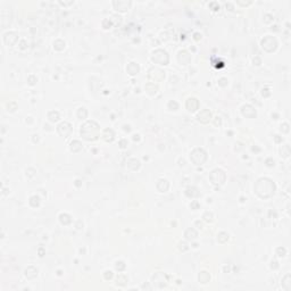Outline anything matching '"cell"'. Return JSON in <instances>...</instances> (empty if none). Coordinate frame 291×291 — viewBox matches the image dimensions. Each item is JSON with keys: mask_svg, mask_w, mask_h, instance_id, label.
I'll return each mask as SVG.
<instances>
[{"mask_svg": "<svg viewBox=\"0 0 291 291\" xmlns=\"http://www.w3.org/2000/svg\"><path fill=\"white\" fill-rule=\"evenodd\" d=\"M255 192L256 195L263 199H268L271 197L274 196L275 193V183L272 181L271 179L268 177H260L257 180V182L255 183Z\"/></svg>", "mask_w": 291, "mask_h": 291, "instance_id": "obj_1", "label": "cell"}, {"mask_svg": "<svg viewBox=\"0 0 291 291\" xmlns=\"http://www.w3.org/2000/svg\"><path fill=\"white\" fill-rule=\"evenodd\" d=\"M81 135L87 141H96L100 135L99 124L95 121H87L81 126Z\"/></svg>", "mask_w": 291, "mask_h": 291, "instance_id": "obj_2", "label": "cell"}, {"mask_svg": "<svg viewBox=\"0 0 291 291\" xmlns=\"http://www.w3.org/2000/svg\"><path fill=\"white\" fill-rule=\"evenodd\" d=\"M207 159V152L201 148H196L190 154V160L195 165H203Z\"/></svg>", "mask_w": 291, "mask_h": 291, "instance_id": "obj_3", "label": "cell"}, {"mask_svg": "<svg viewBox=\"0 0 291 291\" xmlns=\"http://www.w3.org/2000/svg\"><path fill=\"white\" fill-rule=\"evenodd\" d=\"M151 59H152L154 63L159 64V65H167L168 62H170V57L167 55V52L163 49L155 50L152 52V55H151Z\"/></svg>", "mask_w": 291, "mask_h": 291, "instance_id": "obj_4", "label": "cell"}, {"mask_svg": "<svg viewBox=\"0 0 291 291\" xmlns=\"http://www.w3.org/2000/svg\"><path fill=\"white\" fill-rule=\"evenodd\" d=\"M209 179H211L213 184H215V185H222L225 182V180H226V174H225V172L223 170L216 168V170L212 171V173L209 174Z\"/></svg>", "mask_w": 291, "mask_h": 291, "instance_id": "obj_5", "label": "cell"}, {"mask_svg": "<svg viewBox=\"0 0 291 291\" xmlns=\"http://www.w3.org/2000/svg\"><path fill=\"white\" fill-rule=\"evenodd\" d=\"M260 45H262V48H263L265 51H267V52H273V51H275L276 48H277V41H276V39L274 37H272V35H266L264 39L262 40Z\"/></svg>", "mask_w": 291, "mask_h": 291, "instance_id": "obj_6", "label": "cell"}, {"mask_svg": "<svg viewBox=\"0 0 291 291\" xmlns=\"http://www.w3.org/2000/svg\"><path fill=\"white\" fill-rule=\"evenodd\" d=\"M148 78L151 81H154V82H162L163 80L165 79V72L162 71L158 67H151L149 70Z\"/></svg>", "mask_w": 291, "mask_h": 291, "instance_id": "obj_7", "label": "cell"}, {"mask_svg": "<svg viewBox=\"0 0 291 291\" xmlns=\"http://www.w3.org/2000/svg\"><path fill=\"white\" fill-rule=\"evenodd\" d=\"M152 283L156 288L162 289V288L166 287V284H167V276L164 273H160V272L156 273L155 275L152 276Z\"/></svg>", "mask_w": 291, "mask_h": 291, "instance_id": "obj_8", "label": "cell"}, {"mask_svg": "<svg viewBox=\"0 0 291 291\" xmlns=\"http://www.w3.org/2000/svg\"><path fill=\"white\" fill-rule=\"evenodd\" d=\"M73 131L72 129V125L68 123V122H62L59 125L57 126V132L60 137H64V138H67L70 137Z\"/></svg>", "mask_w": 291, "mask_h": 291, "instance_id": "obj_9", "label": "cell"}, {"mask_svg": "<svg viewBox=\"0 0 291 291\" xmlns=\"http://www.w3.org/2000/svg\"><path fill=\"white\" fill-rule=\"evenodd\" d=\"M113 7L118 11H126L131 7V1L129 0H118V1H113Z\"/></svg>", "mask_w": 291, "mask_h": 291, "instance_id": "obj_10", "label": "cell"}, {"mask_svg": "<svg viewBox=\"0 0 291 291\" xmlns=\"http://www.w3.org/2000/svg\"><path fill=\"white\" fill-rule=\"evenodd\" d=\"M197 119L203 123V124H207L212 121V113L209 109H203L198 115H197Z\"/></svg>", "mask_w": 291, "mask_h": 291, "instance_id": "obj_11", "label": "cell"}, {"mask_svg": "<svg viewBox=\"0 0 291 291\" xmlns=\"http://www.w3.org/2000/svg\"><path fill=\"white\" fill-rule=\"evenodd\" d=\"M17 40H18V34L16 32H7L4 35V42L7 46H14Z\"/></svg>", "mask_w": 291, "mask_h": 291, "instance_id": "obj_12", "label": "cell"}, {"mask_svg": "<svg viewBox=\"0 0 291 291\" xmlns=\"http://www.w3.org/2000/svg\"><path fill=\"white\" fill-rule=\"evenodd\" d=\"M241 113H242L244 116L248 118L256 117V110H255V108L252 107L251 105H244V107L241 108Z\"/></svg>", "mask_w": 291, "mask_h": 291, "instance_id": "obj_13", "label": "cell"}, {"mask_svg": "<svg viewBox=\"0 0 291 291\" xmlns=\"http://www.w3.org/2000/svg\"><path fill=\"white\" fill-rule=\"evenodd\" d=\"M177 59H179V63L182 64V65H188L191 62V55L185 50H181L179 52Z\"/></svg>", "mask_w": 291, "mask_h": 291, "instance_id": "obj_14", "label": "cell"}, {"mask_svg": "<svg viewBox=\"0 0 291 291\" xmlns=\"http://www.w3.org/2000/svg\"><path fill=\"white\" fill-rule=\"evenodd\" d=\"M185 107L191 113L196 111L199 108V101H198V99H196V98H189L187 100V102H185Z\"/></svg>", "mask_w": 291, "mask_h": 291, "instance_id": "obj_15", "label": "cell"}, {"mask_svg": "<svg viewBox=\"0 0 291 291\" xmlns=\"http://www.w3.org/2000/svg\"><path fill=\"white\" fill-rule=\"evenodd\" d=\"M139 71H140L139 65H138L137 63H134V62L130 63L127 66H126V72H127L130 75H135V74H138V73H139Z\"/></svg>", "mask_w": 291, "mask_h": 291, "instance_id": "obj_16", "label": "cell"}, {"mask_svg": "<svg viewBox=\"0 0 291 291\" xmlns=\"http://www.w3.org/2000/svg\"><path fill=\"white\" fill-rule=\"evenodd\" d=\"M156 188L160 192H166L168 190V188H170V183L166 181V180H164V179H160V180H158L157 184H156Z\"/></svg>", "mask_w": 291, "mask_h": 291, "instance_id": "obj_17", "label": "cell"}, {"mask_svg": "<svg viewBox=\"0 0 291 291\" xmlns=\"http://www.w3.org/2000/svg\"><path fill=\"white\" fill-rule=\"evenodd\" d=\"M115 138V133L111 129H106L102 133V139L105 140L106 142H111Z\"/></svg>", "mask_w": 291, "mask_h": 291, "instance_id": "obj_18", "label": "cell"}, {"mask_svg": "<svg viewBox=\"0 0 291 291\" xmlns=\"http://www.w3.org/2000/svg\"><path fill=\"white\" fill-rule=\"evenodd\" d=\"M184 236H185V239L187 240H190V241H192V240H195L197 236H198V233H197V231L195 228H189L185 230V232H184Z\"/></svg>", "mask_w": 291, "mask_h": 291, "instance_id": "obj_19", "label": "cell"}, {"mask_svg": "<svg viewBox=\"0 0 291 291\" xmlns=\"http://www.w3.org/2000/svg\"><path fill=\"white\" fill-rule=\"evenodd\" d=\"M144 89H146L147 93L150 95V96L156 95V93H157V91H158V87L155 84V83H152V82L147 83V84H146V87H144Z\"/></svg>", "mask_w": 291, "mask_h": 291, "instance_id": "obj_20", "label": "cell"}, {"mask_svg": "<svg viewBox=\"0 0 291 291\" xmlns=\"http://www.w3.org/2000/svg\"><path fill=\"white\" fill-rule=\"evenodd\" d=\"M25 276L27 279H34L38 276V269L33 266H29V267L25 269Z\"/></svg>", "mask_w": 291, "mask_h": 291, "instance_id": "obj_21", "label": "cell"}, {"mask_svg": "<svg viewBox=\"0 0 291 291\" xmlns=\"http://www.w3.org/2000/svg\"><path fill=\"white\" fill-rule=\"evenodd\" d=\"M282 288L285 291H290L291 289V275L290 274H287L282 280Z\"/></svg>", "mask_w": 291, "mask_h": 291, "instance_id": "obj_22", "label": "cell"}, {"mask_svg": "<svg viewBox=\"0 0 291 291\" xmlns=\"http://www.w3.org/2000/svg\"><path fill=\"white\" fill-rule=\"evenodd\" d=\"M127 167L132 171H137L139 167H140V162L137 159V158H132L127 162Z\"/></svg>", "mask_w": 291, "mask_h": 291, "instance_id": "obj_23", "label": "cell"}, {"mask_svg": "<svg viewBox=\"0 0 291 291\" xmlns=\"http://www.w3.org/2000/svg\"><path fill=\"white\" fill-rule=\"evenodd\" d=\"M185 195L189 197V198H196L199 196V191L196 187H189L185 190Z\"/></svg>", "mask_w": 291, "mask_h": 291, "instance_id": "obj_24", "label": "cell"}, {"mask_svg": "<svg viewBox=\"0 0 291 291\" xmlns=\"http://www.w3.org/2000/svg\"><path fill=\"white\" fill-rule=\"evenodd\" d=\"M198 279H199V282H200V283H207V282H209V280H211V275H209V273H207L206 271H203V272L199 273Z\"/></svg>", "mask_w": 291, "mask_h": 291, "instance_id": "obj_25", "label": "cell"}, {"mask_svg": "<svg viewBox=\"0 0 291 291\" xmlns=\"http://www.w3.org/2000/svg\"><path fill=\"white\" fill-rule=\"evenodd\" d=\"M71 151L73 152H79L80 150L82 149V143L79 141V140H74V141L71 142Z\"/></svg>", "mask_w": 291, "mask_h": 291, "instance_id": "obj_26", "label": "cell"}, {"mask_svg": "<svg viewBox=\"0 0 291 291\" xmlns=\"http://www.w3.org/2000/svg\"><path fill=\"white\" fill-rule=\"evenodd\" d=\"M127 281H129L127 276L124 275V274H119V275L117 276V279H116V284H117V285H121V287H124V285L127 283Z\"/></svg>", "mask_w": 291, "mask_h": 291, "instance_id": "obj_27", "label": "cell"}, {"mask_svg": "<svg viewBox=\"0 0 291 291\" xmlns=\"http://www.w3.org/2000/svg\"><path fill=\"white\" fill-rule=\"evenodd\" d=\"M48 118L50 122H57L59 119V113L56 110H51L48 113Z\"/></svg>", "mask_w": 291, "mask_h": 291, "instance_id": "obj_28", "label": "cell"}, {"mask_svg": "<svg viewBox=\"0 0 291 291\" xmlns=\"http://www.w3.org/2000/svg\"><path fill=\"white\" fill-rule=\"evenodd\" d=\"M59 221L62 222V224L67 225V224H70L72 222V218H71V216L67 215V214H60V215H59Z\"/></svg>", "mask_w": 291, "mask_h": 291, "instance_id": "obj_29", "label": "cell"}, {"mask_svg": "<svg viewBox=\"0 0 291 291\" xmlns=\"http://www.w3.org/2000/svg\"><path fill=\"white\" fill-rule=\"evenodd\" d=\"M281 156H283L285 158L290 156V146L289 144L282 146V148H281Z\"/></svg>", "mask_w": 291, "mask_h": 291, "instance_id": "obj_30", "label": "cell"}, {"mask_svg": "<svg viewBox=\"0 0 291 291\" xmlns=\"http://www.w3.org/2000/svg\"><path fill=\"white\" fill-rule=\"evenodd\" d=\"M54 48H55L56 50H59L60 51V50H63L64 48H65V42L60 39L56 40L55 42H54Z\"/></svg>", "mask_w": 291, "mask_h": 291, "instance_id": "obj_31", "label": "cell"}, {"mask_svg": "<svg viewBox=\"0 0 291 291\" xmlns=\"http://www.w3.org/2000/svg\"><path fill=\"white\" fill-rule=\"evenodd\" d=\"M228 240V234L226 232H221L220 234L217 236V241L221 244H224Z\"/></svg>", "mask_w": 291, "mask_h": 291, "instance_id": "obj_32", "label": "cell"}, {"mask_svg": "<svg viewBox=\"0 0 291 291\" xmlns=\"http://www.w3.org/2000/svg\"><path fill=\"white\" fill-rule=\"evenodd\" d=\"M87 116H88L87 109H86L84 107L79 108V110H78V117L81 118V119H84V118H87Z\"/></svg>", "mask_w": 291, "mask_h": 291, "instance_id": "obj_33", "label": "cell"}, {"mask_svg": "<svg viewBox=\"0 0 291 291\" xmlns=\"http://www.w3.org/2000/svg\"><path fill=\"white\" fill-rule=\"evenodd\" d=\"M30 205L32 207H38L40 205V198L38 196H32L30 198Z\"/></svg>", "mask_w": 291, "mask_h": 291, "instance_id": "obj_34", "label": "cell"}, {"mask_svg": "<svg viewBox=\"0 0 291 291\" xmlns=\"http://www.w3.org/2000/svg\"><path fill=\"white\" fill-rule=\"evenodd\" d=\"M115 268L117 269L118 272H122V271H124V269H125V264H124V262H122V260L117 262V263L115 264Z\"/></svg>", "mask_w": 291, "mask_h": 291, "instance_id": "obj_35", "label": "cell"}, {"mask_svg": "<svg viewBox=\"0 0 291 291\" xmlns=\"http://www.w3.org/2000/svg\"><path fill=\"white\" fill-rule=\"evenodd\" d=\"M285 254H287V250H285V248H283V247H279V248L276 249V255L280 256V257L285 256Z\"/></svg>", "mask_w": 291, "mask_h": 291, "instance_id": "obj_36", "label": "cell"}, {"mask_svg": "<svg viewBox=\"0 0 291 291\" xmlns=\"http://www.w3.org/2000/svg\"><path fill=\"white\" fill-rule=\"evenodd\" d=\"M203 218H204L206 222L211 223V222H213V214H212V213H209V212L205 213L204 216H203Z\"/></svg>", "mask_w": 291, "mask_h": 291, "instance_id": "obj_37", "label": "cell"}, {"mask_svg": "<svg viewBox=\"0 0 291 291\" xmlns=\"http://www.w3.org/2000/svg\"><path fill=\"white\" fill-rule=\"evenodd\" d=\"M168 108L171 110H176L179 108V103L176 101H174V100H172V101L168 102Z\"/></svg>", "mask_w": 291, "mask_h": 291, "instance_id": "obj_38", "label": "cell"}, {"mask_svg": "<svg viewBox=\"0 0 291 291\" xmlns=\"http://www.w3.org/2000/svg\"><path fill=\"white\" fill-rule=\"evenodd\" d=\"M179 248H180V250H182V251H185V250L189 249L188 244H185V242H180V244H179Z\"/></svg>", "mask_w": 291, "mask_h": 291, "instance_id": "obj_39", "label": "cell"}, {"mask_svg": "<svg viewBox=\"0 0 291 291\" xmlns=\"http://www.w3.org/2000/svg\"><path fill=\"white\" fill-rule=\"evenodd\" d=\"M103 276H105L106 280H110V279L113 277V272H111V271H106L105 274H103Z\"/></svg>", "mask_w": 291, "mask_h": 291, "instance_id": "obj_40", "label": "cell"}, {"mask_svg": "<svg viewBox=\"0 0 291 291\" xmlns=\"http://www.w3.org/2000/svg\"><path fill=\"white\" fill-rule=\"evenodd\" d=\"M281 131L288 133V132H289V124H288V123H284L283 125H281Z\"/></svg>", "mask_w": 291, "mask_h": 291, "instance_id": "obj_41", "label": "cell"}, {"mask_svg": "<svg viewBox=\"0 0 291 291\" xmlns=\"http://www.w3.org/2000/svg\"><path fill=\"white\" fill-rule=\"evenodd\" d=\"M262 95L264 96V97H268V96L271 95V92H269L268 89H263V90H262Z\"/></svg>", "mask_w": 291, "mask_h": 291, "instance_id": "obj_42", "label": "cell"}, {"mask_svg": "<svg viewBox=\"0 0 291 291\" xmlns=\"http://www.w3.org/2000/svg\"><path fill=\"white\" fill-rule=\"evenodd\" d=\"M193 37H195V40H197V41H198V40H200V39H201V34H200V33H198V32L193 34Z\"/></svg>", "mask_w": 291, "mask_h": 291, "instance_id": "obj_43", "label": "cell"}, {"mask_svg": "<svg viewBox=\"0 0 291 291\" xmlns=\"http://www.w3.org/2000/svg\"><path fill=\"white\" fill-rule=\"evenodd\" d=\"M271 267L274 268V269L279 267V265H277V262H276V260H273V262H272V265H271Z\"/></svg>", "mask_w": 291, "mask_h": 291, "instance_id": "obj_44", "label": "cell"}, {"mask_svg": "<svg viewBox=\"0 0 291 291\" xmlns=\"http://www.w3.org/2000/svg\"><path fill=\"white\" fill-rule=\"evenodd\" d=\"M126 146H127V141L126 140H122L121 141V148H125Z\"/></svg>", "mask_w": 291, "mask_h": 291, "instance_id": "obj_45", "label": "cell"}, {"mask_svg": "<svg viewBox=\"0 0 291 291\" xmlns=\"http://www.w3.org/2000/svg\"><path fill=\"white\" fill-rule=\"evenodd\" d=\"M226 82H228V80H226V79H221L220 80V84H221V86H226Z\"/></svg>", "mask_w": 291, "mask_h": 291, "instance_id": "obj_46", "label": "cell"}, {"mask_svg": "<svg viewBox=\"0 0 291 291\" xmlns=\"http://www.w3.org/2000/svg\"><path fill=\"white\" fill-rule=\"evenodd\" d=\"M254 64H255V65H260V59L258 58V57L254 58Z\"/></svg>", "mask_w": 291, "mask_h": 291, "instance_id": "obj_47", "label": "cell"}, {"mask_svg": "<svg viewBox=\"0 0 291 291\" xmlns=\"http://www.w3.org/2000/svg\"><path fill=\"white\" fill-rule=\"evenodd\" d=\"M198 206H199V204H198L197 201H193V203L191 204V207H192L193 209H197V208H198Z\"/></svg>", "mask_w": 291, "mask_h": 291, "instance_id": "obj_48", "label": "cell"}, {"mask_svg": "<svg viewBox=\"0 0 291 291\" xmlns=\"http://www.w3.org/2000/svg\"><path fill=\"white\" fill-rule=\"evenodd\" d=\"M238 4L241 5V6H248V5L251 4V1H248V2H240V1H238Z\"/></svg>", "mask_w": 291, "mask_h": 291, "instance_id": "obj_49", "label": "cell"}, {"mask_svg": "<svg viewBox=\"0 0 291 291\" xmlns=\"http://www.w3.org/2000/svg\"><path fill=\"white\" fill-rule=\"evenodd\" d=\"M73 4V1H70V2H63V1H60V5H63V6H67V5H72Z\"/></svg>", "mask_w": 291, "mask_h": 291, "instance_id": "obj_50", "label": "cell"}, {"mask_svg": "<svg viewBox=\"0 0 291 291\" xmlns=\"http://www.w3.org/2000/svg\"><path fill=\"white\" fill-rule=\"evenodd\" d=\"M196 225H198V226H200V228H203V224H201V223H200L199 221H197V222H196Z\"/></svg>", "mask_w": 291, "mask_h": 291, "instance_id": "obj_51", "label": "cell"}, {"mask_svg": "<svg viewBox=\"0 0 291 291\" xmlns=\"http://www.w3.org/2000/svg\"><path fill=\"white\" fill-rule=\"evenodd\" d=\"M217 118H218V117H217ZM215 124H216V125H220V124H221V119H220V118L215 121Z\"/></svg>", "mask_w": 291, "mask_h": 291, "instance_id": "obj_52", "label": "cell"}, {"mask_svg": "<svg viewBox=\"0 0 291 291\" xmlns=\"http://www.w3.org/2000/svg\"><path fill=\"white\" fill-rule=\"evenodd\" d=\"M133 140H137V141L139 140V135H138V134H135V135H133Z\"/></svg>", "mask_w": 291, "mask_h": 291, "instance_id": "obj_53", "label": "cell"}, {"mask_svg": "<svg viewBox=\"0 0 291 291\" xmlns=\"http://www.w3.org/2000/svg\"><path fill=\"white\" fill-rule=\"evenodd\" d=\"M124 130H125V131H127V132H129V131H130V130H131V129H130V126H129V125H127V126H124Z\"/></svg>", "mask_w": 291, "mask_h": 291, "instance_id": "obj_54", "label": "cell"}, {"mask_svg": "<svg viewBox=\"0 0 291 291\" xmlns=\"http://www.w3.org/2000/svg\"><path fill=\"white\" fill-rule=\"evenodd\" d=\"M275 141H276V142L281 141V139H280V138H279V135H275Z\"/></svg>", "mask_w": 291, "mask_h": 291, "instance_id": "obj_55", "label": "cell"}, {"mask_svg": "<svg viewBox=\"0 0 291 291\" xmlns=\"http://www.w3.org/2000/svg\"><path fill=\"white\" fill-rule=\"evenodd\" d=\"M80 182H81V181H79V180L76 181V185H78V187H79V185H80Z\"/></svg>", "mask_w": 291, "mask_h": 291, "instance_id": "obj_56", "label": "cell"}]
</instances>
